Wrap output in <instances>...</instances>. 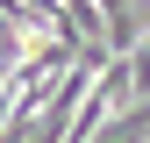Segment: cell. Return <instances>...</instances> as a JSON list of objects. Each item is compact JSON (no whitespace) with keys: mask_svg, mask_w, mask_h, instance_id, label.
<instances>
[{"mask_svg":"<svg viewBox=\"0 0 150 143\" xmlns=\"http://www.w3.org/2000/svg\"><path fill=\"white\" fill-rule=\"evenodd\" d=\"M86 143H150V93L122 100V115H115V122H100Z\"/></svg>","mask_w":150,"mask_h":143,"instance_id":"6da1fadb","label":"cell"}]
</instances>
